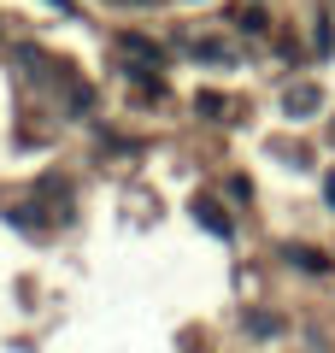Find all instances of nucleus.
I'll list each match as a JSON object with an SVG mask.
<instances>
[{
	"label": "nucleus",
	"mask_w": 335,
	"mask_h": 353,
	"mask_svg": "<svg viewBox=\"0 0 335 353\" xmlns=\"http://www.w3.org/2000/svg\"><path fill=\"white\" fill-rule=\"evenodd\" d=\"M329 206H335V176H329Z\"/></svg>",
	"instance_id": "obj_6"
},
{
	"label": "nucleus",
	"mask_w": 335,
	"mask_h": 353,
	"mask_svg": "<svg viewBox=\"0 0 335 353\" xmlns=\"http://www.w3.org/2000/svg\"><path fill=\"white\" fill-rule=\"evenodd\" d=\"M312 106H318V94H312V88H300V94H288V112H294V118H300V112H312Z\"/></svg>",
	"instance_id": "obj_4"
},
{
	"label": "nucleus",
	"mask_w": 335,
	"mask_h": 353,
	"mask_svg": "<svg viewBox=\"0 0 335 353\" xmlns=\"http://www.w3.org/2000/svg\"><path fill=\"white\" fill-rule=\"evenodd\" d=\"M247 330H253V336H276V330H283V324H276V318H265V312H259V318H253Z\"/></svg>",
	"instance_id": "obj_5"
},
{
	"label": "nucleus",
	"mask_w": 335,
	"mask_h": 353,
	"mask_svg": "<svg viewBox=\"0 0 335 353\" xmlns=\"http://www.w3.org/2000/svg\"><path fill=\"white\" fill-rule=\"evenodd\" d=\"M136 6H153V0H136Z\"/></svg>",
	"instance_id": "obj_7"
},
{
	"label": "nucleus",
	"mask_w": 335,
	"mask_h": 353,
	"mask_svg": "<svg viewBox=\"0 0 335 353\" xmlns=\"http://www.w3.org/2000/svg\"><path fill=\"white\" fill-rule=\"evenodd\" d=\"M283 253H288V265H300V271H312V277L329 271V253H318V248H283Z\"/></svg>",
	"instance_id": "obj_1"
},
{
	"label": "nucleus",
	"mask_w": 335,
	"mask_h": 353,
	"mask_svg": "<svg viewBox=\"0 0 335 353\" xmlns=\"http://www.w3.org/2000/svg\"><path fill=\"white\" fill-rule=\"evenodd\" d=\"M194 218H200V224H206V230H212V236H223V241H230V218H223V212H218V206H212V201H206V194H200V201H194Z\"/></svg>",
	"instance_id": "obj_2"
},
{
	"label": "nucleus",
	"mask_w": 335,
	"mask_h": 353,
	"mask_svg": "<svg viewBox=\"0 0 335 353\" xmlns=\"http://www.w3.org/2000/svg\"><path fill=\"white\" fill-rule=\"evenodd\" d=\"M124 53H136L141 65H159V48H153L148 36H124Z\"/></svg>",
	"instance_id": "obj_3"
}]
</instances>
